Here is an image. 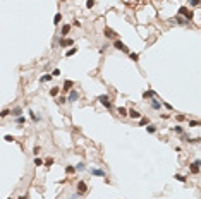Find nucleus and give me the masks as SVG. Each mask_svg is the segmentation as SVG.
Listing matches in <instances>:
<instances>
[{
    "instance_id": "obj_17",
    "label": "nucleus",
    "mask_w": 201,
    "mask_h": 199,
    "mask_svg": "<svg viewBox=\"0 0 201 199\" xmlns=\"http://www.w3.org/2000/svg\"><path fill=\"white\" fill-rule=\"evenodd\" d=\"M16 124H17V125L26 124V117H24V115H21V117H16Z\"/></svg>"
},
{
    "instance_id": "obj_10",
    "label": "nucleus",
    "mask_w": 201,
    "mask_h": 199,
    "mask_svg": "<svg viewBox=\"0 0 201 199\" xmlns=\"http://www.w3.org/2000/svg\"><path fill=\"white\" fill-rule=\"evenodd\" d=\"M69 31H71V24H64L62 28H60V34H62L64 38H65V36L69 34Z\"/></svg>"
},
{
    "instance_id": "obj_22",
    "label": "nucleus",
    "mask_w": 201,
    "mask_h": 199,
    "mask_svg": "<svg viewBox=\"0 0 201 199\" xmlns=\"http://www.w3.org/2000/svg\"><path fill=\"white\" fill-rule=\"evenodd\" d=\"M83 170H86V165L81 161V163H77V166H76V172H83Z\"/></svg>"
},
{
    "instance_id": "obj_16",
    "label": "nucleus",
    "mask_w": 201,
    "mask_h": 199,
    "mask_svg": "<svg viewBox=\"0 0 201 199\" xmlns=\"http://www.w3.org/2000/svg\"><path fill=\"white\" fill-rule=\"evenodd\" d=\"M48 81H52V74H43L40 77V82H48Z\"/></svg>"
},
{
    "instance_id": "obj_23",
    "label": "nucleus",
    "mask_w": 201,
    "mask_h": 199,
    "mask_svg": "<svg viewBox=\"0 0 201 199\" xmlns=\"http://www.w3.org/2000/svg\"><path fill=\"white\" fill-rule=\"evenodd\" d=\"M74 172H76V166H72V165L65 166V173H69V175H71V173H74Z\"/></svg>"
},
{
    "instance_id": "obj_13",
    "label": "nucleus",
    "mask_w": 201,
    "mask_h": 199,
    "mask_svg": "<svg viewBox=\"0 0 201 199\" xmlns=\"http://www.w3.org/2000/svg\"><path fill=\"white\" fill-rule=\"evenodd\" d=\"M11 115H14V117H21V115H23V108L16 107L14 110H11Z\"/></svg>"
},
{
    "instance_id": "obj_40",
    "label": "nucleus",
    "mask_w": 201,
    "mask_h": 199,
    "mask_svg": "<svg viewBox=\"0 0 201 199\" xmlns=\"http://www.w3.org/2000/svg\"><path fill=\"white\" fill-rule=\"evenodd\" d=\"M4 139H5L7 142H12V141H14V137H12V136H5V137H4Z\"/></svg>"
},
{
    "instance_id": "obj_28",
    "label": "nucleus",
    "mask_w": 201,
    "mask_h": 199,
    "mask_svg": "<svg viewBox=\"0 0 201 199\" xmlns=\"http://www.w3.org/2000/svg\"><path fill=\"white\" fill-rule=\"evenodd\" d=\"M29 117H31V120H33V122H38V120H40V117H38L35 112H29Z\"/></svg>"
},
{
    "instance_id": "obj_27",
    "label": "nucleus",
    "mask_w": 201,
    "mask_h": 199,
    "mask_svg": "<svg viewBox=\"0 0 201 199\" xmlns=\"http://www.w3.org/2000/svg\"><path fill=\"white\" fill-rule=\"evenodd\" d=\"M58 91H60V89H58L57 86H53L52 89H50V95H52V96H57V95H58Z\"/></svg>"
},
{
    "instance_id": "obj_26",
    "label": "nucleus",
    "mask_w": 201,
    "mask_h": 199,
    "mask_svg": "<svg viewBox=\"0 0 201 199\" xmlns=\"http://www.w3.org/2000/svg\"><path fill=\"white\" fill-rule=\"evenodd\" d=\"M129 58L134 60V62H138V60H139V53H129Z\"/></svg>"
},
{
    "instance_id": "obj_36",
    "label": "nucleus",
    "mask_w": 201,
    "mask_h": 199,
    "mask_svg": "<svg viewBox=\"0 0 201 199\" xmlns=\"http://www.w3.org/2000/svg\"><path fill=\"white\" fill-rule=\"evenodd\" d=\"M186 17H187V21H191V19L194 17V14H193V12H191V11H187V14H186Z\"/></svg>"
},
{
    "instance_id": "obj_1",
    "label": "nucleus",
    "mask_w": 201,
    "mask_h": 199,
    "mask_svg": "<svg viewBox=\"0 0 201 199\" xmlns=\"http://www.w3.org/2000/svg\"><path fill=\"white\" fill-rule=\"evenodd\" d=\"M98 100H100V103H102L107 110H110V108H112V103H110V100H108V96H107V95H100V96H98Z\"/></svg>"
},
{
    "instance_id": "obj_3",
    "label": "nucleus",
    "mask_w": 201,
    "mask_h": 199,
    "mask_svg": "<svg viewBox=\"0 0 201 199\" xmlns=\"http://www.w3.org/2000/svg\"><path fill=\"white\" fill-rule=\"evenodd\" d=\"M58 45L64 46V48H67V46L74 45V40H71V38H58Z\"/></svg>"
},
{
    "instance_id": "obj_41",
    "label": "nucleus",
    "mask_w": 201,
    "mask_h": 199,
    "mask_svg": "<svg viewBox=\"0 0 201 199\" xmlns=\"http://www.w3.org/2000/svg\"><path fill=\"white\" fill-rule=\"evenodd\" d=\"M33 153H35V154L40 153V146H35V148H33Z\"/></svg>"
},
{
    "instance_id": "obj_18",
    "label": "nucleus",
    "mask_w": 201,
    "mask_h": 199,
    "mask_svg": "<svg viewBox=\"0 0 201 199\" xmlns=\"http://www.w3.org/2000/svg\"><path fill=\"white\" fill-rule=\"evenodd\" d=\"M7 115H11V110H9V108H4V110L0 112V119H5Z\"/></svg>"
},
{
    "instance_id": "obj_6",
    "label": "nucleus",
    "mask_w": 201,
    "mask_h": 199,
    "mask_svg": "<svg viewBox=\"0 0 201 199\" xmlns=\"http://www.w3.org/2000/svg\"><path fill=\"white\" fill-rule=\"evenodd\" d=\"M76 187H77V192H79V194H84V192L88 191V185H86V182H84V180H79Z\"/></svg>"
},
{
    "instance_id": "obj_24",
    "label": "nucleus",
    "mask_w": 201,
    "mask_h": 199,
    "mask_svg": "<svg viewBox=\"0 0 201 199\" xmlns=\"http://www.w3.org/2000/svg\"><path fill=\"white\" fill-rule=\"evenodd\" d=\"M119 115H120V117H127V108L120 107V108H119Z\"/></svg>"
},
{
    "instance_id": "obj_33",
    "label": "nucleus",
    "mask_w": 201,
    "mask_h": 199,
    "mask_svg": "<svg viewBox=\"0 0 201 199\" xmlns=\"http://www.w3.org/2000/svg\"><path fill=\"white\" fill-rule=\"evenodd\" d=\"M175 180H179V182H186V177H184V175H179V173H177V175H175Z\"/></svg>"
},
{
    "instance_id": "obj_7",
    "label": "nucleus",
    "mask_w": 201,
    "mask_h": 199,
    "mask_svg": "<svg viewBox=\"0 0 201 199\" xmlns=\"http://www.w3.org/2000/svg\"><path fill=\"white\" fill-rule=\"evenodd\" d=\"M89 173L93 177H105V170H102V168H89Z\"/></svg>"
},
{
    "instance_id": "obj_15",
    "label": "nucleus",
    "mask_w": 201,
    "mask_h": 199,
    "mask_svg": "<svg viewBox=\"0 0 201 199\" xmlns=\"http://www.w3.org/2000/svg\"><path fill=\"white\" fill-rule=\"evenodd\" d=\"M76 51H77V48H76V46H72V48H69V50L65 51V57H67V58L72 57V55H76Z\"/></svg>"
},
{
    "instance_id": "obj_12",
    "label": "nucleus",
    "mask_w": 201,
    "mask_h": 199,
    "mask_svg": "<svg viewBox=\"0 0 201 199\" xmlns=\"http://www.w3.org/2000/svg\"><path fill=\"white\" fill-rule=\"evenodd\" d=\"M151 108H153V110H160V108H162V103L158 101L156 98H151Z\"/></svg>"
},
{
    "instance_id": "obj_43",
    "label": "nucleus",
    "mask_w": 201,
    "mask_h": 199,
    "mask_svg": "<svg viewBox=\"0 0 201 199\" xmlns=\"http://www.w3.org/2000/svg\"><path fill=\"white\" fill-rule=\"evenodd\" d=\"M17 199H28V196H19Z\"/></svg>"
},
{
    "instance_id": "obj_11",
    "label": "nucleus",
    "mask_w": 201,
    "mask_h": 199,
    "mask_svg": "<svg viewBox=\"0 0 201 199\" xmlns=\"http://www.w3.org/2000/svg\"><path fill=\"white\" fill-rule=\"evenodd\" d=\"M72 86H74V82H72V81H65V82H64V86H62V89H64V93H67V91H71V89H72Z\"/></svg>"
},
{
    "instance_id": "obj_9",
    "label": "nucleus",
    "mask_w": 201,
    "mask_h": 199,
    "mask_svg": "<svg viewBox=\"0 0 201 199\" xmlns=\"http://www.w3.org/2000/svg\"><path fill=\"white\" fill-rule=\"evenodd\" d=\"M127 115H129L131 119H141V113H139L138 110H134V108H132V110H127Z\"/></svg>"
},
{
    "instance_id": "obj_14",
    "label": "nucleus",
    "mask_w": 201,
    "mask_h": 199,
    "mask_svg": "<svg viewBox=\"0 0 201 199\" xmlns=\"http://www.w3.org/2000/svg\"><path fill=\"white\" fill-rule=\"evenodd\" d=\"M143 98H144V100H148V98H155V91H151V89L144 91L143 93Z\"/></svg>"
},
{
    "instance_id": "obj_44",
    "label": "nucleus",
    "mask_w": 201,
    "mask_h": 199,
    "mask_svg": "<svg viewBox=\"0 0 201 199\" xmlns=\"http://www.w3.org/2000/svg\"><path fill=\"white\" fill-rule=\"evenodd\" d=\"M7 199H12V197H7Z\"/></svg>"
},
{
    "instance_id": "obj_21",
    "label": "nucleus",
    "mask_w": 201,
    "mask_h": 199,
    "mask_svg": "<svg viewBox=\"0 0 201 199\" xmlns=\"http://www.w3.org/2000/svg\"><path fill=\"white\" fill-rule=\"evenodd\" d=\"M60 21H62V14H60V12H57V14H55V17H53V23L58 24Z\"/></svg>"
},
{
    "instance_id": "obj_31",
    "label": "nucleus",
    "mask_w": 201,
    "mask_h": 199,
    "mask_svg": "<svg viewBox=\"0 0 201 199\" xmlns=\"http://www.w3.org/2000/svg\"><path fill=\"white\" fill-rule=\"evenodd\" d=\"M189 127H199V122L198 120H189Z\"/></svg>"
},
{
    "instance_id": "obj_25",
    "label": "nucleus",
    "mask_w": 201,
    "mask_h": 199,
    "mask_svg": "<svg viewBox=\"0 0 201 199\" xmlns=\"http://www.w3.org/2000/svg\"><path fill=\"white\" fill-rule=\"evenodd\" d=\"M146 131H148L149 134H155V132H156V127H155V125H151V124H149L148 127H146Z\"/></svg>"
},
{
    "instance_id": "obj_2",
    "label": "nucleus",
    "mask_w": 201,
    "mask_h": 199,
    "mask_svg": "<svg viewBox=\"0 0 201 199\" xmlns=\"http://www.w3.org/2000/svg\"><path fill=\"white\" fill-rule=\"evenodd\" d=\"M79 100V91H76V89H71L69 91V96H67V101L69 103H74Z\"/></svg>"
},
{
    "instance_id": "obj_34",
    "label": "nucleus",
    "mask_w": 201,
    "mask_h": 199,
    "mask_svg": "<svg viewBox=\"0 0 201 199\" xmlns=\"http://www.w3.org/2000/svg\"><path fill=\"white\" fill-rule=\"evenodd\" d=\"M93 5H95V0H88L86 2V9H93Z\"/></svg>"
},
{
    "instance_id": "obj_29",
    "label": "nucleus",
    "mask_w": 201,
    "mask_h": 199,
    "mask_svg": "<svg viewBox=\"0 0 201 199\" xmlns=\"http://www.w3.org/2000/svg\"><path fill=\"white\" fill-rule=\"evenodd\" d=\"M43 165L45 166H52L53 165V158H46L45 161H43Z\"/></svg>"
},
{
    "instance_id": "obj_32",
    "label": "nucleus",
    "mask_w": 201,
    "mask_h": 199,
    "mask_svg": "<svg viewBox=\"0 0 201 199\" xmlns=\"http://www.w3.org/2000/svg\"><path fill=\"white\" fill-rule=\"evenodd\" d=\"M35 165H36V166H41V165H43V160L36 156V158H35Z\"/></svg>"
},
{
    "instance_id": "obj_8",
    "label": "nucleus",
    "mask_w": 201,
    "mask_h": 199,
    "mask_svg": "<svg viewBox=\"0 0 201 199\" xmlns=\"http://www.w3.org/2000/svg\"><path fill=\"white\" fill-rule=\"evenodd\" d=\"M103 34H105V38H117V33L112 31L110 28H105L103 29Z\"/></svg>"
},
{
    "instance_id": "obj_30",
    "label": "nucleus",
    "mask_w": 201,
    "mask_h": 199,
    "mask_svg": "<svg viewBox=\"0 0 201 199\" xmlns=\"http://www.w3.org/2000/svg\"><path fill=\"white\" fill-rule=\"evenodd\" d=\"M187 4H189L191 7H198V5H199V0H189Z\"/></svg>"
},
{
    "instance_id": "obj_46",
    "label": "nucleus",
    "mask_w": 201,
    "mask_h": 199,
    "mask_svg": "<svg viewBox=\"0 0 201 199\" xmlns=\"http://www.w3.org/2000/svg\"><path fill=\"white\" fill-rule=\"evenodd\" d=\"M77 199H79V197H77Z\"/></svg>"
},
{
    "instance_id": "obj_38",
    "label": "nucleus",
    "mask_w": 201,
    "mask_h": 199,
    "mask_svg": "<svg viewBox=\"0 0 201 199\" xmlns=\"http://www.w3.org/2000/svg\"><path fill=\"white\" fill-rule=\"evenodd\" d=\"M175 119H177V120H179V122H182V120H186V117H184V115H182V113H179V115H177V117H175Z\"/></svg>"
},
{
    "instance_id": "obj_4",
    "label": "nucleus",
    "mask_w": 201,
    "mask_h": 199,
    "mask_svg": "<svg viewBox=\"0 0 201 199\" xmlns=\"http://www.w3.org/2000/svg\"><path fill=\"white\" fill-rule=\"evenodd\" d=\"M114 48H117V50H122V51H126V53H129V48H127V46L124 45L120 40H115V41H114Z\"/></svg>"
},
{
    "instance_id": "obj_35",
    "label": "nucleus",
    "mask_w": 201,
    "mask_h": 199,
    "mask_svg": "<svg viewBox=\"0 0 201 199\" xmlns=\"http://www.w3.org/2000/svg\"><path fill=\"white\" fill-rule=\"evenodd\" d=\"M139 125H148V119L141 117V119H139Z\"/></svg>"
},
{
    "instance_id": "obj_20",
    "label": "nucleus",
    "mask_w": 201,
    "mask_h": 199,
    "mask_svg": "<svg viewBox=\"0 0 201 199\" xmlns=\"http://www.w3.org/2000/svg\"><path fill=\"white\" fill-rule=\"evenodd\" d=\"M187 11H189V9H187V7H186V5L179 7V14H180V16H186V14H187Z\"/></svg>"
},
{
    "instance_id": "obj_19",
    "label": "nucleus",
    "mask_w": 201,
    "mask_h": 199,
    "mask_svg": "<svg viewBox=\"0 0 201 199\" xmlns=\"http://www.w3.org/2000/svg\"><path fill=\"white\" fill-rule=\"evenodd\" d=\"M172 132H177V134H184V127H180V125H175V127H172Z\"/></svg>"
},
{
    "instance_id": "obj_42",
    "label": "nucleus",
    "mask_w": 201,
    "mask_h": 199,
    "mask_svg": "<svg viewBox=\"0 0 201 199\" xmlns=\"http://www.w3.org/2000/svg\"><path fill=\"white\" fill-rule=\"evenodd\" d=\"M72 24H74V26H79V28H81V23L77 21V19H74V23H72Z\"/></svg>"
},
{
    "instance_id": "obj_39",
    "label": "nucleus",
    "mask_w": 201,
    "mask_h": 199,
    "mask_svg": "<svg viewBox=\"0 0 201 199\" xmlns=\"http://www.w3.org/2000/svg\"><path fill=\"white\" fill-rule=\"evenodd\" d=\"M65 101H67V98H58V100H57V103H60V105H62V103H65Z\"/></svg>"
},
{
    "instance_id": "obj_37",
    "label": "nucleus",
    "mask_w": 201,
    "mask_h": 199,
    "mask_svg": "<svg viewBox=\"0 0 201 199\" xmlns=\"http://www.w3.org/2000/svg\"><path fill=\"white\" fill-rule=\"evenodd\" d=\"M52 76H53V77H57V76H60V70H58V69H53Z\"/></svg>"
},
{
    "instance_id": "obj_5",
    "label": "nucleus",
    "mask_w": 201,
    "mask_h": 199,
    "mask_svg": "<svg viewBox=\"0 0 201 199\" xmlns=\"http://www.w3.org/2000/svg\"><path fill=\"white\" fill-rule=\"evenodd\" d=\"M191 173H194V175H198L199 173V160H194L193 163H191Z\"/></svg>"
},
{
    "instance_id": "obj_45",
    "label": "nucleus",
    "mask_w": 201,
    "mask_h": 199,
    "mask_svg": "<svg viewBox=\"0 0 201 199\" xmlns=\"http://www.w3.org/2000/svg\"><path fill=\"white\" fill-rule=\"evenodd\" d=\"M62 2H65V0H62Z\"/></svg>"
}]
</instances>
